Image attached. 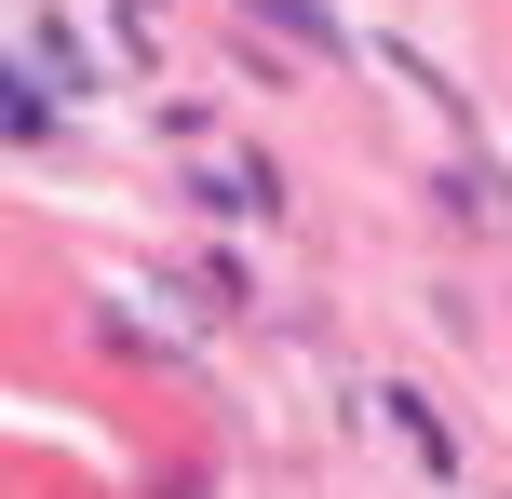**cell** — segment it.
<instances>
[{
  "label": "cell",
  "instance_id": "6da1fadb",
  "mask_svg": "<svg viewBox=\"0 0 512 499\" xmlns=\"http://www.w3.org/2000/svg\"><path fill=\"white\" fill-rule=\"evenodd\" d=\"M256 27H283V41H310V54H351V27L324 14V0H243Z\"/></svg>",
  "mask_w": 512,
  "mask_h": 499
},
{
  "label": "cell",
  "instance_id": "7a4b0ae2",
  "mask_svg": "<svg viewBox=\"0 0 512 499\" xmlns=\"http://www.w3.org/2000/svg\"><path fill=\"white\" fill-rule=\"evenodd\" d=\"M203 203H216V216H243V203H256V216H270V203H283V189H270V162H203Z\"/></svg>",
  "mask_w": 512,
  "mask_h": 499
}]
</instances>
